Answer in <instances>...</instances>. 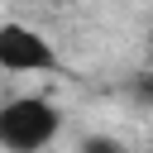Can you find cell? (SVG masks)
Wrapping results in <instances>:
<instances>
[{
    "label": "cell",
    "mask_w": 153,
    "mask_h": 153,
    "mask_svg": "<svg viewBox=\"0 0 153 153\" xmlns=\"http://www.w3.org/2000/svg\"><path fill=\"white\" fill-rule=\"evenodd\" d=\"M62 134V110L48 96H14L0 105V148L5 153H38Z\"/></svg>",
    "instance_id": "1"
},
{
    "label": "cell",
    "mask_w": 153,
    "mask_h": 153,
    "mask_svg": "<svg viewBox=\"0 0 153 153\" xmlns=\"http://www.w3.org/2000/svg\"><path fill=\"white\" fill-rule=\"evenodd\" d=\"M57 48L43 29H29L19 19L0 24V72H57Z\"/></svg>",
    "instance_id": "2"
},
{
    "label": "cell",
    "mask_w": 153,
    "mask_h": 153,
    "mask_svg": "<svg viewBox=\"0 0 153 153\" xmlns=\"http://www.w3.org/2000/svg\"><path fill=\"white\" fill-rule=\"evenodd\" d=\"M81 153H124V143L105 139V134H91V139H81Z\"/></svg>",
    "instance_id": "3"
}]
</instances>
